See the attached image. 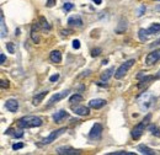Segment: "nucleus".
I'll return each instance as SVG.
<instances>
[{
  "label": "nucleus",
  "mask_w": 160,
  "mask_h": 155,
  "mask_svg": "<svg viewBox=\"0 0 160 155\" xmlns=\"http://www.w3.org/2000/svg\"><path fill=\"white\" fill-rule=\"evenodd\" d=\"M48 94V91H42V92H39V94H37L36 96L33 97V100H32V104L35 105V106H38L41 102L43 101V99L46 97V95Z\"/></svg>",
  "instance_id": "obj_17"
},
{
  "label": "nucleus",
  "mask_w": 160,
  "mask_h": 155,
  "mask_svg": "<svg viewBox=\"0 0 160 155\" xmlns=\"http://www.w3.org/2000/svg\"><path fill=\"white\" fill-rule=\"evenodd\" d=\"M67 130V128L66 127H63V128H59V129H57V130H53V132H51V134L48 135V137H46V138L43 139V144H51L52 142H54L59 135H62L64 132Z\"/></svg>",
  "instance_id": "obj_4"
},
{
  "label": "nucleus",
  "mask_w": 160,
  "mask_h": 155,
  "mask_svg": "<svg viewBox=\"0 0 160 155\" xmlns=\"http://www.w3.org/2000/svg\"><path fill=\"white\" fill-rule=\"evenodd\" d=\"M159 44H160V38H159L158 41H155V42H154V43H153V44H152L150 47H152V48H153V47H155V46H159Z\"/></svg>",
  "instance_id": "obj_40"
},
{
  "label": "nucleus",
  "mask_w": 160,
  "mask_h": 155,
  "mask_svg": "<svg viewBox=\"0 0 160 155\" xmlns=\"http://www.w3.org/2000/svg\"><path fill=\"white\" fill-rule=\"evenodd\" d=\"M5 62H6V57H5L4 53H1L0 54V64H5Z\"/></svg>",
  "instance_id": "obj_37"
},
{
  "label": "nucleus",
  "mask_w": 160,
  "mask_h": 155,
  "mask_svg": "<svg viewBox=\"0 0 160 155\" xmlns=\"http://www.w3.org/2000/svg\"><path fill=\"white\" fill-rule=\"evenodd\" d=\"M155 10H156V11H160V5H158V6L155 8Z\"/></svg>",
  "instance_id": "obj_43"
},
{
  "label": "nucleus",
  "mask_w": 160,
  "mask_h": 155,
  "mask_svg": "<svg viewBox=\"0 0 160 155\" xmlns=\"http://www.w3.org/2000/svg\"><path fill=\"white\" fill-rule=\"evenodd\" d=\"M101 134H102V126L100 123H95L90 133H89V138L90 139H100L101 138Z\"/></svg>",
  "instance_id": "obj_6"
},
{
  "label": "nucleus",
  "mask_w": 160,
  "mask_h": 155,
  "mask_svg": "<svg viewBox=\"0 0 160 155\" xmlns=\"http://www.w3.org/2000/svg\"><path fill=\"white\" fill-rule=\"evenodd\" d=\"M80 101H82V96H81L80 94H74V95H72V96L69 97V102H70V104L80 102Z\"/></svg>",
  "instance_id": "obj_25"
},
{
  "label": "nucleus",
  "mask_w": 160,
  "mask_h": 155,
  "mask_svg": "<svg viewBox=\"0 0 160 155\" xmlns=\"http://www.w3.org/2000/svg\"><path fill=\"white\" fill-rule=\"evenodd\" d=\"M56 1H57V0H47V6H48V8L54 6V5H56Z\"/></svg>",
  "instance_id": "obj_36"
},
{
  "label": "nucleus",
  "mask_w": 160,
  "mask_h": 155,
  "mask_svg": "<svg viewBox=\"0 0 160 155\" xmlns=\"http://www.w3.org/2000/svg\"><path fill=\"white\" fill-rule=\"evenodd\" d=\"M138 37H139V39L142 41V42H145V41L149 39V37H150V33L148 32V30L140 28L139 31H138Z\"/></svg>",
  "instance_id": "obj_19"
},
{
  "label": "nucleus",
  "mask_w": 160,
  "mask_h": 155,
  "mask_svg": "<svg viewBox=\"0 0 160 155\" xmlns=\"http://www.w3.org/2000/svg\"><path fill=\"white\" fill-rule=\"evenodd\" d=\"M66 117H68V112L66 111V110H59V111H57L54 115L52 116V118H53V121H54L56 123H59L62 120H64Z\"/></svg>",
  "instance_id": "obj_13"
},
{
  "label": "nucleus",
  "mask_w": 160,
  "mask_h": 155,
  "mask_svg": "<svg viewBox=\"0 0 160 155\" xmlns=\"http://www.w3.org/2000/svg\"><path fill=\"white\" fill-rule=\"evenodd\" d=\"M92 1H94L95 4H96V5H100V4L102 3V0H92Z\"/></svg>",
  "instance_id": "obj_42"
},
{
  "label": "nucleus",
  "mask_w": 160,
  "mask_h": 155,
  "mask_svg": "<svg viewBox=\"0 0 160 155\" xmlns=\"http://www.w3.org/2000/svg\"><path fill=\"white\" fill-rule=\"evenodd\" d=\"M107 155H134V153H129V151H115V153H110Z\"/></svg>",
  "instance_id": "obj_27"
},
{
  "label": "nucleus",
  "mask_w": 160,
  "mask_h": 155,
  "mask_svg": "<svg viewBox=\"0 0 160 155\" xmlns=\"http://www.w3.org/2000/svg\"><path fill=\"white\" fill-rule=\"evenodd\" d=\"M57 153L59 155H76L80 151L76 150V149H74V148H72V147H59L57 149Z\"/></svg>",
  "instance_id": "obj_9"
},
{
  "label": "nucleus",
  "mask_w": 160,
  "mask_h": 155,
  "mask_svg": "<svg viewBox=\"0 0 160 155\" xmlns=\"http://www.w3.org/2000/svg\"><path fill=\"white\" fill-rule=\"evenodd\" d=\"M13 130H14L13 128H9L8 130H5V134H11V133H13Z\"/></svg>",
  "instance_id": "obj_41"
},
{
  "label": "nucleus",
  "mask_w": 160,
  "mask_h": 155,
  "mask_svg": "<svg viewBox=\"0 0 160 155\" xmlns=\"http://www.w3.org/2000/svg\"><path fill=\"white\" fill-rule=\"evenodd\" d=\"M127 26H128V23H127V20L126 19H121L120 21H118V25H117V27H116V33L117 35H122V33H124V31L127 30Z\"/></svg>",
  "instance_id": "obj_14"
},
{
  "label": "nucleus",
  "mask_w": 160,
  "mask_h": 155,
  "mask_svg": "<svg viewBox=\"0 0 160 155\" xmlns=\"http://www.w3.org/2000/svg\"><path fill=\"white\" fill-rule=\"evenodd\" d=\"M69 90H64V91H61V92H57V94H54L53 96L49 99V101H48V105H47V107H51V106H53L54 104H57V102H59L61 100H63V99H66L68 95H69Z\"/></svg>",
  "instance_id": "obj_5"
},
{
  "label": "nucleus",
  "mask_w": 160,
  "mask_h": 155,
  "mask_svg": "<svg viewBox=\"0 0 160 155\" xmlns=\"http://www.w3.org/2000/svg\"><path fill=\"white\" fill-rule=\"evenodd\" d=\"M6 49L9 51V53H15V47H14V43H13V42H9V43H6Z\"/></svg>",
  "instance_id": "obj_29"
},
{
  "label": "nucleus",
  "mask_w": 160,
  "mask_h": 155,
  "mask_svg": "<svg viewBox=\"0 0 160 155\" xmlns=\"http://www.w3.org/2000/svg\"><path fill=\"white\" fill-rule=\"evenodd\" d=\"M39 21H41V23H39V25H41V28H42L43 31H49V30H51V26H49V23L47 22V20L44 19L43 16L39 17Z\"/></svg>",
  "instance_id": "obj_24"
},
{
  "label": "nucleus",
  "mask_w": 160,
  "mask_h": 155,
  "mask_svg": "<svg viewBox=\"0 0 160 155\" xmlns=\"http://www.w3.org/2000/svg\"><path fill=\"white\" fill-rule=\"evenodd\" d=\"M147 30H148V32L150 33V36L158 35V33H160V23H153V25Z\"/></svg>",
  "instance_id": "obj_21"
},
{
  "label": "nucleus",
  "mask_w": 160,
  "mask_h": 155,
  "mask_svg": "<svg viewBox=\"0 0 160 155\" xmlns=\"http://www.w3.org/2000/svg\"><path fill=\"white\" fill-rule=\"evenodd\" d=\"M59 79V74H54V75H52L51 78H49V81L51 82H54V81H57Z\"/></svg>",
  "instance_id": "obj_35"
},
{
  "label": "nucleus",
  "mask_w": 160,
  "mask_h": 155,
  "mask_svg": "<svg viewBox=\"0 0 160 155\" xmlns=\"http://www.w3.org/2000/svg\"><path fill=\"white\" fill-rule=\"evenodd\" d=\"M9 86V81L8 80H1V87L5 89V87H8Z\"/></svg>",
  "instance_id": "obj_38"
},
{
  "label": "nucleus",
  "mask_w": 160,
  "mask_h": 155,
  "mask_svg": "<svg viewBox=\"0 0 160 155\" xmlns=\"http://www.w3.org/2000/svg\"><path fill=\"white\" fill-rule=\"evenodd\" d=\"M5 107H6L8 111L14 113L19 110V102H17V100H15V99H9V100H6V102H5Z\"/></svg>",
  "instance_id": "obj_10"
},
{
  "label": "nucleus",
  "mask_w": 160,
  "mask_h": 155,
  "mask_svg": "<svg viewBox=\"0 0 160 155\" xmlns=\"http://www.w3.org/2000/svg\"><path fill=\"white\" fill-rule=\"evenodd\" d=\"M68 23L70 26H81L82 25V20H81V17L79 15H75V16H72V17H69L68 19Z\"/></svg>",
  "instance_id": "obj_16"
},
{
  "label": "nucleus",
  "mask_w": 160,
  "mask_h": 155,
  "mask_svg": "<svg viewBox=\"0 0 160 155\" xmlns=\"http://www.w3.org/2000/svg\"><path fill=\"white\" fill-rule=\"evenodd\" d=\"M150 118H152V115L149 113V115H147V117H145L144 120L142 121L140 123H138L137 126H134V128L132 129V132H131V134H132V138H133V139L138 140V139L140 138V137H142V134H143V132H144L145 127H147V124L149 123Z\"/></svg>",
  "instance_id": "obj_2"
},
{
  "label": "nucleus",
  "mask_w": 160,
  "mask_h": 155,
  "mask_svg": "<svg viewBox=\"0 0 160 155\" xmlns=\"http://www.w3.org/2000/svg\"><path fill=\"white\" fill-rule=\"evenodd\" d=\"M73 8H74V4H72V3H66L64 4V6H63V9L66 11H70Z\"/></svg>",
  "instance_id": "obj_30"
},
{
  "label": "nucleus",
  "mask_w": 160,
  "mask_h": 155,
  "mask_svg": "<svg viewBox=\"0 0 160 155\" xmlns=\"http://www.w3.org/2000/svg\"><path fill=\"white\" fill-rule=\"evenodd\" d=\"M49 59L52 63H56V64L61 63L62 62V53L59 51H52L49 54Z\"/></svg>",
  "instance_id": "obj_15"
},
{
  "label": "nucleus",
  "mask_w": 160,
  "mask_h": 155,
  "mask_svg": "<svg viewBox=\"0 0 160 155\" xmlns=\"http://www.w3.org/2000/svg\"><path fill=\"white\" fill-rule=\"evenodd\" d=\"M23 147H25L23 143H16V144L13 145V149H14V150H19V149H22Z\"/></svg>",
  "instance_id": "obj_31"
},
{
  "label": "nucleus",
  "mask_w": 160,
  "mask_h": 155,
  "mask_svg": "<svg viewBox=\"0 0 160 155\" xmlns=\"http://www.w3.org/2000/svg\"><path fill=\"white\" fill-rule=\"evenodd\" d=\"M113 71H115V68H110V69H107V70H105L104 73L101 74V76H100V78H101V80H102V81H107L113 75Z\"/></svg>",
  "instance_id": "obj_20"
},
{
  "label": "nucleus",
  "mask_w": 160,
  "mask_h": 155,
  "mask_svg": "<svg viewBox=\"0 0 160 155\" xmlns=\"http://www.w3.org/2000/svg\"><path fill=\"white\" fill-rule=\"evenodd\" d=\"M43 124V121L39 117L36 116H25L17 121V126L20 128H33V127H41Z\"/></svg>",
  "instance_id": "obj_1"
},
{
  "label": "nucleus",
  "mask_w": 160,
  "mask_h": 155,
  "mask_svg": "<svg viewBox=\"0 0 160 155\" xmlns=\"http://www.w3.org/2000/svg\"><path fill=\"white\" fill-rule=\"evenodd\" d=\"M160 59V49H156V51H153L150 52L149 54L145 58V64L147 65H153L155 64Z\"/></svg>",
  "instance_id": "obj_8"
},
{
  "label": "nucleus",
  "mask_w": 160,
  "mask_h": 155,
  "mask_svg": "<svg viewBox=\"0 0 160 155\" xmlns=\"http://www.w3.org/2000/svg\"><path fill=\"white\" fill-rule=\"evenodd\" d=\"M138 150L140 151V154H144V155H153V154H155L153 149L148 148L147 145H139L138 147Z\"/></svg>",
  "instance_id": "obj_22"
},
{
  "label": "nucleus",
  "mask_w": 160,
  "mask_h": 155,
  "mask_svg": "<svg viewBox=\"0 0 160 155\" xmlns=\"http://www.w3.org/2000/svg\"><path fill=\"white\" fill-rule=\"evenodd\" d=\"M61 33H62V36H69V35L73 33V31L72 30H62Z\"/></svg>",
  "instance_id": "obj_34"
},
{
  "label": "nucleus",
  "mask_w": 160,
  "mask_h": 155,
  "mask_svg": "<svg viewBox=\"0 0 160 155\" xmlns=\"http://www.w3.org/2000/svg\"><path fill=\"white\" fill-rule=\"evenodd\" d=\"M156 78H160V71H159V74L156 75Z\"/></svg>",
  "instance_id": "obj_44"
},
{
  "label": "nucleus",
  "mask_w": 160,
  "mask_h": 155,
  "mask_svg": "<svg viewBox=\"0 0 160 155\" xmlns=\"http://www.w3.org/2000/svg\"><path fill=\"white\" fill-rule=\"evenodd\" d=\"M14 135L16 137V138H21V137L23 135V132H21V130H19V133H15Z\"/></svg>",
  "instance_id": "obj_39"
},
{
  "label": "nucleus",
  "mask_w": 160,
  "mask_h": 155,
  "mask_svg": "<svg viewBox=\"0 0 160 155\" xmlns=\"http://www.w3.org/2000/svg\"><path fill=\"white\" fill-rule=\"evenodd\" d=\"M148 130L152 133V134H154L155 137H160V129L155 126V124H150L149 127H148Z\"/></svg>",
  "instance_id": "obj_26"
},
{
  "label": "nucleus",
  "mask_w": 160,
  "mask_h": 155,
  "mask_svg": "<svg viewBox=\"0 0 160 155\" xmlns=\"http://www.w3.org/2000/svg\"><path fill=\"white\" fill-rule=\"evenodd\" d=\"M0 36H1V38H4L5 36L8 35V28H6V25H5V20H4V15L1 14L0 16Z\"/></svg>",
  "instance_id": "obj_18"
},
{
  "label": "nucleus",
  "mask_w": 160,
  "mask_h": 155,
  "mask_svg": "<svg viewBox=\"0 0 160 155\" xmlns=\"http://www.w3.org/2000/svg\"><path fill=\"white\" fill-rule=\"evenodd\" d=\"M106 100H102V99H94L89 102V106L91 108H95V110H99V108H102L104 106H106Z\"/></svg>",
  "instance_id": "obj_11"
},
{
  "label": "nucleus",
  "mask_w": 160,
  "mask_h": 155,
  "mask_svg": "<svg viewBox=\"0 0 160 155\" xmlns=\"http://www.w3.org/2000/svg\"><path fill=\"white\" fill-rule=\"evenodd\" d=\"M134 63H135V59H129V61H126L123 64H121L120 67H118V69L115 71V78H116V79H121V78H123L124 75L127 74V71L134 65Z\"/></svg>",
  "instance_id": "obj_3"
},
{
  "label": "nucleus",
  "mask_w": 160,
  "mask_h": 155,
  "mask_svg": "<svg viewBox=\"0 0 160 155\" xmlns=\"http://www.w3.org/2000/svg\"><path fill=\"white\" fill-rule=\"evenodd\" d=\"M73 47H74V49H79L80 48V41L79 39H74L73 41Z\"/></svg>",
  "instance_id": "obj_32"
},
{
  "label": "nucleus",
  "mask_w": 160,
  "mask_h": 155,
  "mask_svg": "<svg viewBox=\"0 0 160 155\" xmlns=\"http://www.w3.org/2000/svg\"><path fill=\"white\" fill-rule=\"evenodd\" d=\"M156 1H160V0H156Z\"/></svg>",
  "instance_id": "obj_45"
},
{
  "label": "nucleus",
  "mask_w": 160,
  "mask_h": 155,
  "mask_svg": "<svg viewBox=\"0 0 160 155\" xmlns=\"http://www.w3.org/2000/svg\"><path fill=\"white\" fill-rule=\"evenodd\" d=\"M142 99H143V101L142 100H139V105H140V107L142 108H144V110H147V108H149V107L153 105V102H154V99L150 94H143L140 96Z\"/></svg>",
  "instance_id": "obj_7"
},
{
  "label": "nucleus",
  "mask_w": 160,
  "mask_h": 155,
  "mask_svg": "<svg viewBox=\"0 0 160 155\" xmlns=\"http://www.w3.org/2000/svg\"><path fill=\"white\" fill-rule=\"evenodd\" d=\"M73 111L75 115H78V116H89L90 115V110H89V107H86V106H75V107H73Z\"/></svg>",
  "instance_id": "obj_12"
},
{
  "label": "nucleus",
  "mask_w": 160,
  "mask_h": 155,
  "mask_svg": "<svg viewBox=\"0 0 160 155\" xmlns=\"http://www.w3.org/2000/svg\"><path fill=\"white\" fill-rule=\"evenodd\" d=\"M100 53H101V48H96V49H92V52H91V56L92 57H97Z\"/></svg>",
  "instance_id": "obj_33"
},
{
  "label": "nucleus",
  "mask_w": 160,
  "mask_h": 155,
  "mask_svg": "<svg viewBox=\"0 0 160 155\" xmlns=\"http://www.w3.org/2000/svg\"><path fill=\"white\" fill-rule=\"evenodd\" d=\"M153 79H154V76H153V75H144V78L140 80V82L138 84V87H139V89H142L144 85L149 84V81H152Z\"/></svg>",
  "instance_id": "obj_23"
},
{
  "label": "nucleus",
  "mask_w": 160,
  "mask_h": 155,
  "mask_svg": "<svg viewBox=\"0 0 160 155\" xmlns=\"http://www.w3.org/2000/svg\"><path fill=\"white\" fill-rule=\"evenodd\" d=\"M144 13H145V5H140L139 9L137 10V16H138V17H140V16L143 15Z\"/></svg>",
  "instance_id": "obj_28"
}]
</instances>
